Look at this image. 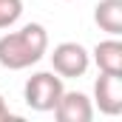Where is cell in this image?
<instances>
[{
    "mask_svg": "<svg viewBox=\"0 0 122 122\" xmlns=\"http://www.w3.org/2000/svg\"><path fill=\"white\" fill-rule=\"evenodd\" d=\"M48 51V31L43 23H26L17 31H6L0 37V65L9 71L31 68Z\"/></svg>",
    "mask_w": 122,
    "mask_h": 122,
    "instance_id": "1",
    "label": "cell"
},
{
    "mask_svg": "<svg viewBox=\"0 0 122 122\" xmlns=\"http://www.w3.org/2000/svg\"><path fill=\"white\" fill-rule=\"evenodd\" d=\"M62 91H65V85H62L60 74H54V71H37L23 85V99H26V105L31 111L46 114V111H54V105H57Z\"/></svg>",
    "mask_w": 122,
    "mask_h": 122,
    "instance_id": "2",
    "label": "cell"
},
{
    "mask_svg": "<svg viewBox=\"0 0 122 122\" xmlns=\"http://www.w3.org/2000/svg\"><path fill=\"white\" fill-rule=\"evenodd\" d=\"M51 57V71L60 74L62 80H77V77H85L88 65H91V54L82 43H74V40H65L60 46H54V51L48 54Z\"/></svg>",
    "mask_w": 122,
    "mask_h": 122,
    "instance_id": "3",
    "label": "cell"
},
{
    "mask_svg": "<svg viewBox=\"0 0 122 122\" xmlns=\"http://www.w3.org/2000/svg\"><path fill=\"white\" fill-rule=\"evenodd\" d=\"M94 105L108 117H119L122 114V77L119 74L99 71V77L94 82Z\"/></svg>",
    "mask_w": 122,
    "mask_h": 122,
    "instance_id": "4",
    "label": "cell"
},
{
    "mask_svg": "<svg viewBox=\"0 0 122 122\" xmlns=\"http://www.w3.org/2000/svg\"><path fill=\"white\" fill-rule=\"evenodd\" d=\"M54 117L60 122H91L94 102L82 91H62L57 105H54Z\"/></svg>",
    "mask_w": 122,
    "mask_h": 122,
    "instance_id": "5",
    "label": "cell"
},
{
    "mask_svg": "<svg viewBox=\"0 0 122 122\" xmlns=\"http://www.w3.org/2000/svg\"><path fill=\"white\" fill-rule=\"evenodd\" d=\"M91 60L97 62L99 71H105V74H119L122 77V43L117 37L97 43L94 51H91Z\"/></svg>",
    "mask_w": 122,
    "mask_h": 122,
    "instance_id": "6",
    "label": "cell"
},
{
    "mask_svg": "<svg viewBox=\"0 0 122 122\" xmlns=\"http://www.w3.org/2000/svg\"><path fill=\"white\" fill-rule=\"evenodd\" d=\"M94 23L111 37L122 34V0H99L94 6Z\"/></svg>",
    "mask_w": 122,
    "mask_h": 122,
    "instance_id": "7",
    "label": "cell"
},
{
    "mask_svg": "<svg viewBox=\"0 0 122 122\" xmlns=\"http://www.w3.org/2000/svg\"><path fill=\"white\" fill-rule=\"evenodd\" d=\"M23 17V0H0V29H11Z\"/></svg>",
    "mask_w": 122,
    "mask_h": 122,
    "instance_id": "8",
    "label": "cell"
},
{
    "mask_svg": "<svg viewBox=\"0 0 122 122\" xmlns=\"http://www.w3.org/2000/svg\"><path fill=\"white\" fill-rule=\"evenodd\" d=\"M11 119V108H9V102L3 99V94H0V122Z\"/></svg>",
    "mask_w": 122,
    "mask_h": 122,
    "instance_id": "9",
    "label": "cell"
}]
</instances>
